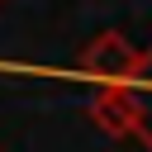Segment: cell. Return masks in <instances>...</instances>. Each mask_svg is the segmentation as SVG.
<instances>
[{"label":"cell","instance_id":"2","mask_svg":"<svg viewBox=\"0 0 152 152\" xmlns=\"http://www.w3.org/2000/svg\"><path fill=\"white\" fill-rule=\"evenodd\" d=\"M90 119L95 128H104L109 138H128L142 128V104L124 90V86H104L95 100H90Z\"/></svg>","mask_w":152,"mask_h":152},{"label":"cell","instance_id":"1","mask_svg":"<svg viewBox=\"0 0 152 152\" xmlns=\"http://www.w3.org/2000/svg\"><path fill=\"white\" fill-rule=\"evenodd\" d=\"M81 66H86L90 76H100L104 86H119V81H128V76L142 66V52H138L124 33H95V38L86 43V52H81Z\"/></svg>","mask_w":152,"mask_h":152}]
</instances>
